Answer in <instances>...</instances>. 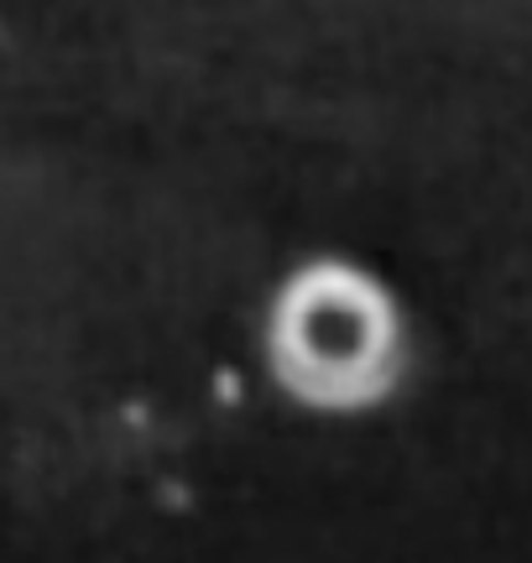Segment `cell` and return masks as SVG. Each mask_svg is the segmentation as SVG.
I'll return each mask as SVG.
<instances>
[{
    "mask_svg": "<svg viewBox=\"0 0 532 563\" xmlns=\"http://www.w3.org/2000/svg\"><path fill=\"white\" fill-rule=\"evenodd\" d=\"M408 365L402 313L381 282L350 262H308L266 313V371L313 412L387 402Z\"/></svg>",
    "mask_w": 532,
    "mask_h": 563,
    "instance_id": "obj_1",
    "label": "cell"
}]
</instances>
